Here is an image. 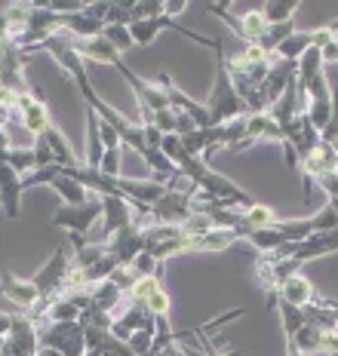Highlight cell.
<instances>
[{
    "instance_id": "obj_6",
    "label": "cell",
    "mask_w": 338,
    "mask_h": 356,
    "mask_svg": "<svg viewBox=\"0 0 338 356\" xmlns=\"http://www.w3.org/2000/svg\"><path fill=\"white\" fill-rule=\"evenodd\" d=\"M6 353H13V356L40 353V329L28 314H13L10 332H6Z\"/></svg>"
},
{
    "instance_id": "obj_20",
    "label": "cell",
    "mask_w": 338,
    "mask_h": 356,
    "mask_svg": "<svg viewBox=\"0 0 338 356\" xmlns=\"http://www.w3.org/2000/svg\"><path fill=\"white\" fill-rule=\"evenodd\" d=\"M142 304H145V307H148L151 314L160 320V316H169V307H172V298H169V292H166L163 286H160V289H154V292H151V295H148V298H145Z\"/></svg>"
},
{
    "instance_id": "obj_7",
    "label": "cell",
    "mask_w": 338,
    "mask_h": 356,
    "mask_svg": "<svg viewBox=\"0 0 338 356\" xmlns=\"http://www.w3.org/2000/svg\"><path fill=\"white\" fill-rule=\"evenodd\" d=\"M0 295L19 310V314H31L34 307L40 304V292L31 280H22L16 273L3 270L0 273Z\"/></svg>"
},
{
    "instance_id": "obj_17",
    "label": "cell",
    "mask_w": 338,
    "mask_h": 356,
    "mask_svg": "<svg viewBox=\"0 0 338 356\" xmlns=\"http://www.w3.org/2000/svg\"><path fill=\"white\" fill-rule=\"evenodd\" d=\"M298 0H268L261 6V16L268 19V25H289V22H296L292 16L298 13Z\"/></svg>"
},
{
    "instance_id": "obj_8",
    "label": "cell",
    "mask_w": 338,
    "mask_h": 356,
    "mask_svg": "<svg viewBox=\"0 0 338 356\" xmlns=\"http://www.w3.org/2000/svg\"><path fill=\"white\" fill-rule=\"evenodd\" d=\"M264 142H274V145H286V132L283 126L271 117V111H255V114L246 117V142L243 151L252 145H264Z\"/></svg>"
},
{
    "instance_id": "obj_23",
    "label": "cell",
    "mask_w": 338,
    "mask_h": 356,
    "mask_svg": "<svg viewBox=\"0 0 338 356\" xmlns=\"http://www.w3.org/2000/svg\"><path fill=\"white\" fill-rule=\"evenodd\" d=\"M185 10H188V3H163V16H179Z\"/></svg>"
},
{
    "instance_id": "obj_29",
    "label": "cell",
    "mask_w": 338,
    "mask_h": 356,
    "mask_svg": "<svg viewBox=\"0 0 338 356\" xmlns=\"http://www.w3.org/2000/svg\"><path fill=\"white\" fill-rule=\"evenodd\" d=\"M3 350H6V338H0V356H3Z\"/></svg>"
},
{
    "instance_id": "obj_24",
    "label": "cell",
    "mask_w": 338,
    "mask_h": 356,
    "mask_svg": "<svg viewBox=\"0 0 338 356\" xmlns=\"http://www.w3.org/2000/svg\"><path fill=\"white\" fill-rule=\"evenodd\" d=\"M326 353H329V356H338V332H329V338H326Z\"/></svg>"
},
{
    "instance_id": "obj_13",
    "label": "cell",
    "mask_w": 338,
    "mask_h": 356,
    "mask_svg": "<svg viewBox=\"0 0 338 356\" xmlns=\"http://www.w3.org/2000/svg\"><path fill=\"white\" fill-rule=\"evenodd\" d=\"M323 295L314 289V283L305 277V273H296L280 286L277 292V304H292V307H307V304H317Z\"/></svg>"
},
{
    "instance_id": "obj_30",
    "label": "cell",
    "mask_w": 338,
    "mask_h": 356,
    "mask_svg": "<svg viewBox=\"0 0 338 356\" xmlns=\"http://www.w3.org/2000/svg\"><path fill=\"white\" fill-rule=\"evenodd\" d=\"M335 316H338V301H335Z\"/></svg>"
},
{
    "instance_id": "obj_19",
    "label": "cell",
    "mask_w": 338,
    "mask_h": 356,
    "mask_svg": "<svg viewBox=\"0 0 338 356\" xmlns=\"http://www.w3.org/2000/svg\"><path fill=\"white\" fill-rule=\"evenodd\" d=\"M105 37L111 40V47L117 49V53H127V49L136 47V40H132V34H129V25H108L105 28Z\"/></svg>"
},
{
    "instance_id": "obj_15",
    "label": "cell",
    "mask_w": 338,
    "mask_h": 356,
    "mask_svg": "<svg viewBox=\"0 0 338 356\" xmlns=\"http://www.w3.org/2000/svg\"><path fill=\"white\" fill-rule=\"evenodd\" d=\"M326 338H329V329H323V325L305 320V325H301L289 341H296V347L305 356H314V353H326Z\"/></svg>"
},
{
    "instance_id": "obj_22",
    "label": "cell",
    "mask_w": 338,
    "mask_h": 356,
    "mask_svg": "<svg viewBox=\"0 0 338 356\" xmlns=\"http://www.w3.org/2000/svg\"><path fill=\"white\" fill-rule=\"evenodd\" d=\"M332 102H335V114H332V123L323 129V142H326V145L338 154V89L332 92Z\"/></svg>"
},
{
    "instance_id": "obj_2",
    "label": "cell",
    "mask_w": 338,
    "mask_h": 356,
    "mask_svg": "<svg viewBox=\"0 0 338 356\" xmlns=\"http://www.w3.org/2000/svg\"><path fill=\"white\" fill-rule=\"evenodd\" d=\"M145 252H151L157 261H169L188 252V234L182 225H151L145 227Z\"/></svg>"
},
{
    "instance_id": "obj_11",
    "label": "cell",
    "mask_w": 338,
    "mask_h": 356,
    "mask_svg": "<svg viewBox=\"0 0 338 356\" xmlns=\"http://www.w3.org/2000/svg\"><path fill=\"white\" fill-rule=\"evenodd\" d=\"M332 252H338V227H335V231H317V234L307 236V240L296 243V249H292V258H296V261L305 267V264L317 261V258L332 255Z\"/></svg>"
},
{
    "instance_id": "obj_4",
    "label": "cell",
    "mask_w": 338,
    "mask_h": 356,
    "mask_svg": "<svg viewBox=\"0 0 338 356\" xmlns=\"http://www.w3.org/2000/svg\"><path fill=\"white\" fill-rule=\"evenodd\" d=\"M40 347H53L62 356H86V335L80 323H47L40 329Z\"/></svg>"
},
{
    "instance_id": "obj_26",
    "label": "cell",
    "mask_w": 338,
    "mask_h": 356,
    "mask_svg": "<svg viewBox=\"0 0 338 356\" xmlns=\"http://www.w3.org/2000/svg\"><path fill=\"white\" fill-rule=\"evenodd\" d=\"M283 347H286V356H305V353H301L298 347H296V341H289V338H283Z\"/></svg>"
},
{
    "instance_id": "obj_27",
    "label": "cell",
    "mask_w": 338,
    "mask_h": 356,
    "mask_svg": "<svg viewBox=\"0 0 338 356\" xmlns=\"http://www.w3.org/2000/svg\"><path fill=\"white\" fill-rule=\"evenodd\" d=\"M212 356H249V350H243V347H234V350H225V353H212Z\"/></svg>"
},
{
    "instance_id": "obj_10",
    "label": "cell",
    "mask_w": 338,
    "mask_h": 356,
    "mask_svg": "<svg viewBox=\"0 0 338 356\" xmlns=\"http://www.w3.org/2000/svg\"><path fill=\"white\" fill-rule=\"evenodd\" d=\"M99 200H102V197H99ZM102 209H105V215H102V221H105V234H102V243L111 240L114 234H120L123 227L136 225L138 206H132L129 200H123V197H105V200H102Z\"/></svg>"
},
{
    "instance_id": "obj_14",
    "label": "cell",
    "mask_w": 338,
    "mask_h": 356,
    "mask_svg": "<svg viewBox=\"0 0 338 356\" xmlns=\"http://www.w3.org/2000/svg\"><path fill=\"white\" fill-rule=\"evenodd\" d=\"M47 188L62 200V206H80V203L90 200V191H86L77 178H71L68 172H65V166H58V172L53 175V181H49Z\"/></svg>"
},
{
    "instance_id": "obj_16",
    "label": "cell",
    "mask_w": 338,
    "mask_h": 356,
    "mask_svg": "<svg viewBox=\"0 0 338 356\" xmlns=\"http://www.w3.org/2000/svg\"><path fill=\"white\" fill-rule=\"evenodd\" d=\"M43 138H47V145L53 147V157H56L58 166H77V163H83V160H80L77 154H74V147L68 145V138H65V132L58 129L56 123L49 126L47 132H43Z\"/></svg>"
},
{
    "instance_id": "obj_21",
    "label": "cell",
    "mask_w": 338,
    "mask_h": 356,
    "mask_svg": "<svg viewBox=\"0 0 338 356\" xmlns=\"http://www.w3.org/2000/svg\"><path fill=\"white\" fill-rule=\"evenodd\" d=\"M86 356H136V353L129 350L127 341L111 338V341H105V344H102L99 350H86Z\"/></svg>"
},
{
    "instance_id": "obj_28",
    "label": "cell",
    "mask_w": 338,
    "mask_h": 356,
    "mask_svg": "<svg viewBox=\"0 0 338 356\" xmlns=\"http://www.w3.org/2000/svg\"><path fill=\"white\" fill-rule=\"evenodd\" d=\"M38 356H62L58 350H53V347H40V353Z\"/></svg>"
},
{
    "instance_id": "obj_18",
    "label": "cell",
    "mask_w": 338,
    "mask_h": 356,
    "mask_svg": "<svg viewBox=\"0 0 338 356\" xmlns=\"http://www.w3.org/2000/svg\"><path fill=\"white\" fill-rule=\"evenodd\" d=\"M127 270L132 273V280H148V277H163V261H157V258L151 255V252H142V255L132 261Z\"/></svg>"
},
{
    "instance_id": "obj_12",
    "label": "cell",
    "mask_w": 338,
    "mask_h": 356,
    "mask_svg": "<svg viewBox=\"0 0 338 356\" xmlns=\"http://www.w3.org/2000/svg\"><path fill=\"white\" fill-rule=\"evenodd\" d=\"M22 194H25V188H22V172H16L10 163L0 157V206H3V212L10 215V218H19Z\"/></svg>"
},
{
    "instance_id": "obj_3",
    "label": "cell",
    "mask_w": 338,
    "mask_h": 356,
    "mask_svg": "<svg viewBox=\"0 0 338 356\" xmlns=\"http://www.w3.org/2000/svg\"><path fill=\"white\" fill-rule=\"evenodd\" d=\"M105 215L102 209V200L99 197H90L86 203L80 206H58L53 212V218H49V225L53 227H65L68 234H80L86 236V231H92V225Z\"/></svg>"
},
{
    "instance_id": "obj_25",
    "label": "cell",
    "mask_w": 338,
    "mask_h": 356,
    "mask_svg": "<svg viewBox=\"0 0 338 356\" xmlns=\"http://www.w3.org/2000/svg\"><path fill=\"white\" fill-rule=\"evenodd\" d=\"M10 323H13V314H3V310H0V338H6V332H10Z\"/></svg>"
},
{
    "instance_id": "obj_9",
    "label": "cell",
    "mask_w": 338,
    "mask_h": 356,
    "mask_svg": "<svg viewBox=\"0 0 338 356\" xmlns=\"http://www.w3.org/2000/svg\"><path fill=\"white\" fill-rule=\"evenodd\" d=\"M105 243H108V252L117 258V264L129 267L145 252V231H142V225H129V227H123L120 234H114L111 240H105Z\"/></svg>"
},
{
    "instance_id": "obj_1",
    "label": "cell",
    "mask_w": 338,
    "mask_h": 356,
    "mask_svg": "<svg viewBox=\"0 0 338 356\" xmlns=\"http://www.w3.org/2000/svg\"><path fill=\"white\" fill-rule=\"evenodd\" d=\"M216 83H212V92H209V120L212 126H222L227 120H237V117H246L252 114V108L246 105V99L237 92L231 80V71H227V56H225V47L216 49Z\"/></svg>"
},
{
    "instance_id": "obj_5",
    "label": "cell",
    "mask_w": 338,
    "mask_h": 356,
    "mask_svg": "<svg viewBox=\"0 0 338 356\" xmlns=\"http://www.w3.org/2000/svg\"><path fill=\"white\" fill-rule=\"evenodd\" d=\"M16 111H19V123L22 129L28 132L31 138L43 136V132L53 126V117H49V108H47V99L40 95V89H28V92L19 95L16 102Z\"/></svg>"
}]
</instances>
